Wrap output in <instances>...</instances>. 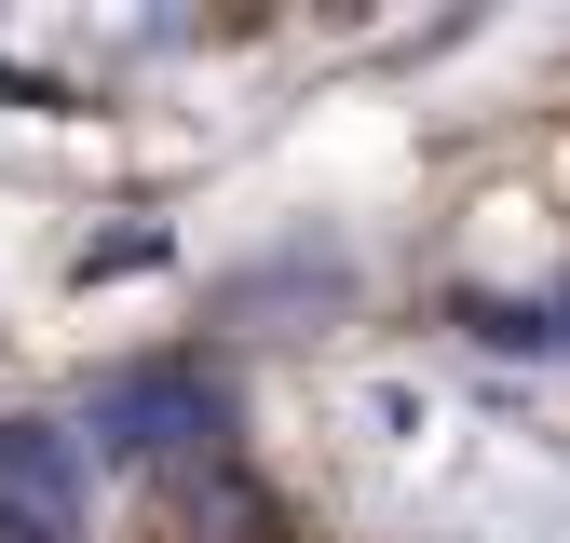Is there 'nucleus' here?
<instances>
[{
  "label": "nucleus",
  "mask_w": 570,
  "mask_h": 543,
  "mask_svg": "<svg viewBox=\"0 0 570 543\" xmlns=\"http://www.w3.org/2000/svg\"><path fill=\"white\" fill-rule=\"evenodd\" d=\"M96 435H109L122 462H204V448L232 435V394H218V381H190V367H150V381H109Z\"/></svg>",
  "instance_id": "f257e3e1"
},
{
  "label": "nucleus",
  "mask_w": 570,
  "mask_h": 543,
  "mask_svg": "<svg viewBox=\"0 0 570 543\" xmlns=\"http://www.w3.org/2000/svg\"><path fill=\"white\" fill-rule=\"evenodd\" d=\"M0 490H14L41 530L82 516V448H68V422H0Z\"/></svg>",
  "instance_id": "f03ea898"
}]
</instances>
